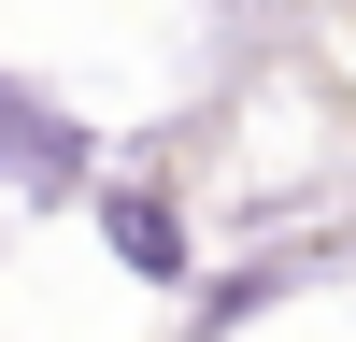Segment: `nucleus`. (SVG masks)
<instances>
[{"instance_id":"nucleus-2","label":"nucleus","mask_w":356,"mask_h":342,"mask_svg":"<svg viewBox=\"0 0 356 342\" xmlns=\"http://www.w3.org/2000/svg\"><path fill=\"white\" fill-rule=\"evenodd\" d=\"M100 228H114V256H129V271H186V228H171L143 186H114V200H100Z\"/></svg>"},{"instance_id":"nucleus-1","label":"nucleus","mask_w":356,"mask_h":342,"mask_svg":"<svg viewBox=\"0 0 356 342\" xmlns=\"http://www.w3.org/2000/svg\"><path fill=\"white\" fill-rule=\"evenodd\" d=\"M72 171H86V129L43 114L15 72H0V186H72Z\"/></svg>"}]
</instances>
